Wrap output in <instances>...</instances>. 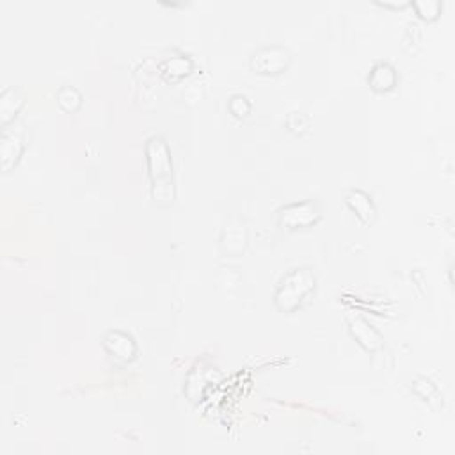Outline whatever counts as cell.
<instances>
[{
    "label": "cell",
    "mask_w": 455,
    "mask_h": 455,
    "mask_svg": "<svg viewBox=\"0 0 455 455\" xmlns=\"http://www.w3.org/2000/svg\"><path fill=\"white\" fill-rule=\"evenodd\" d=\"M148 153L150 178L153 183V197L159 205H171L175 199L173 187V166H171L169 148L162 137H152L146 146Z\"/></svg>",
    "instance_id": "1"
},
{
    "label": "cell",
    "mask_w": 455,
    "mask_h": 455,
    "mask_svg": "<svg viewBox=\"0 0 455 455\" xmlns=\"http://www.w3.org/2000/svg\"><path fill=\"white\" fill-rule=\"evenodd\" d=\"M315 289V277L308 270L296 269L284 277L276 296V304L279 310L292 311L301 304V301L313 292Z\"/></svg>",
    "instance_id": "2"
},
{
    "label": "cell",
    "mask_w": 455,
    "mask_h": 455,
    "mask_svg": "<svg viewBox=\"0 0 455 455\" xmlns=\"http://www.w3.org/2000/svg\"><path fill=\"white\" fill-rule=\"evenodd\" d=\"M290 65L289 50L281 48V46H265L258 50L251 59V66L258 73L263 75H276V73L284 72Z\"/></svg>",
    "instance_id": "3"
},
{
    "label": "cell",
    "mask_w": 455,
    "mask_h": 455,
    "mask_svg": "<svg viewBox=\"0 0 455 455\" xmlns=\"http://www.w3.org/2000/svg\"><path fill=\"white\" fill-rule=\"evenodd\" d=\"M320 219V213L313 203H294L284 206L279 212V223L286 230H297L315 224Z\"/></svg>",
    "instance_id": "4"
},
{
    "label": "cell",
    "mask_w": 455,
    "mask_h": 455,
    "mask_svg": "<svg viewBox=\"0 0 455 455\" xmlns=\"http://www.w3.org/2000/svg\"><path fill=\"white\" fill-rule=\"evenodd\" d=\"M105 347L114 357L119 360H132V356L136 354V343L128 334L123 333H109V336L105 338Z\"/></svg>",
    "instance_id": "5"
},
{
    "label": "cell",
    "mask_w": 455,
    "mask_h": 455,
    "mask_svg": "<svg viewBox=\"0 0 455 455\" xmlns=\"http://www.w3.org/2000/svg\"><path fill=\"white\" fill-rule=\"evenodd\" d=\"M368 82L376 91H390L397 84V72L386 62L374 66L372 73L368 75Z\"/></svg>",
    "instance_id": "6"
},
{
    "label": "cell",
    "mask_w": 455,
    "mask_h": 455,
    "mask_svg": "<svg viewBox=\"0 0 455 455\" xmlns=\"http://www.w3.org/2000/svg\"><path fill=\"white\" fill-rule=\"evenodd\" d=\"M347 203H349L350 209L357 213V217H360L364 224H370L376 219V206H374L372 199L364 192H361V190L350 192L349 197H347Z\"/></svg>",
    "instance_id": "7"
},
{
    "label": "cell",
    "mask_w": 455,
    "mask_h": 455,
    "mask_svg": "<svg viewBox=\"0 0 455 455\" xmlns=\"http://www.w3.org/2000/svg\"><path fill=\"white\" fill-rule=\"evenodd\" d=\"M20 153H22V143H20L18 137H11L6 133L4 140H2V167L9 169L11 164L18 160Z\"/></svg>",
    "instance_id": "8"
},
{
    "label": "cell",
    "mask_w": 455,
    "mask_h": 455,
    "mask_svg": "<svg viewBox=\"0 0 455 455\" xmlns=\"http://www.w3.org/2000/svg\"><path fill=\"white\" fill-rule=\"evenodd\" d=\"M80 95L77 89L73 88H65L59 91V95H57V102H59V105L62 107L65 110H77L80 107Z\"/></svg>",
    "instance_id": "9"
},
{
    "label": "cell",
    "mask_w": 455,
    "mask_h": 455,
    "mask_svg": "<svg viewBox=\"0 0 455 455\" xmlns=\"http://www.w3.org/2000/svg\"><path fill=\"white\" fill-rule=\"evenodd\" d=\"M230 110H232L235 116H247L251 112V103L247 102L246 96H233L232 102H230Z\"/></svg>",
    "instance_id": "10"
},
{
    "label": "cell",
    "mask_w": 455,
    "mask_h": 455,
    "mask_svg": "<svg viewBox=\"0 0 455 455\" xmlns=\"http://www.w3.org/2000/svg\"><path fill=\"white\" fill-rule=\"evenodd\" d=\"M414 8L418 9V15H420L421 18L427 20L436 18L437 11H440V4H437V2H418V4H414Z\"/></svg>",
    "instance_id": "11"
},
{
    "label": "cell",
    "mask_w": 455,
    "mask_h": 455,
    "mask_svg": "<svg viewBox=\"0 0 455 455\" xmlns=\"http://www.w3.org/2000/svg\"><path fill=\"white\" fill-rule=\"evenodd\" d=\"M289 126L296 133H303L308 128V119L304 118L303 112H292L289 116Z\"/></svg>",
    "instance_id": "12"
}]
</instances>
